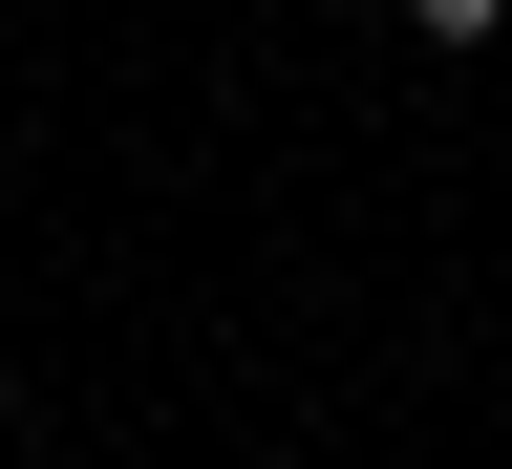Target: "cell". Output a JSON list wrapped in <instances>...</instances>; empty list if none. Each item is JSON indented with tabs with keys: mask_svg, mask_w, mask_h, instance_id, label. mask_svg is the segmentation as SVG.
Instances as JSON below:
<instances>
[{
	"mask_svg": "<svg viewBox=\"0 0 512 469\" xmlns=\"http://www.w3.org/2000/svg\"><path fill=\"white\" fill-rule=\"evenodd\" d=\"M406 22H427V43H491V22H512V0H406Z\"/></svg>",
	"mask_w": 512,
	"mask_h": 469,
	"instance_id": "obj_1",
	"label": "cell"
}]
</instances>
